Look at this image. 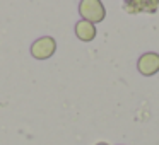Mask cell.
<instances>
[{
	"label": "cell",
	"instance_id": "1",
	"mask_svg": "<svg viewBox=\"0 0 159 145\" xmlns=\"http://www.w3.org/2000/svg\"><path fill=\"white\" fill-rule=\"evenodd\" d=\"M79 14L84 21L91 24H99L106 17V9H104L101 0H80L79 2Z\"/></svg>",
	"mask_w": 159,
	"mask_h": 145
},
{
	"label": "cell",
	"instance_id": "2",
	"mask_svg": "<svg viewBox=\"0 0 159 145\" xmlns=\"http://www.w3.org/2000/svg\"><path fill=\"white\" fill-rule=\"evenodd\" d=\"M29 51H31V56L36 60H48L57 51V41L52 36H41L33 41Z\"/></svg>",
	"mask_w": 159,
	"mask_h": 145
},
{
	"label": "cell",
	"instance_id": "3",
	"mask_svg": "<svg viewBox=\"0 0 159 145\" xmlns=\"http://www.w3.org/2000/svg\"><path fill=\"white\" fill-rule=\"evenodd\" d=\"M137 68L145 77L156 75L159 72V53L147 51L144 55H140V58L137 60Z\"/></svg>",
	"mask_w": 159,
	"mask_h": 145
},
{
	"label": "cell",
	"instance_id": "4",
	"mask_svg": "<svg viewBox=\"0 0 159 145\" xmlns=\"http://www.w3.org/2000/svg\"><path fill=\"white\" fill-rule=\"evenodd\" d=\"M74 33H75L77 39H80V41H84V43H89L96 38V26L87 22V21H84V19H80V21H77L75 26H74Z\"/></svg>",
	"mask_w": 159,
	"mask_h": 145
},
{
	"label": "cell",
	"instance_id": "5",
	"mask_svg": "<svg viewBox=\"0 0 159 145\" xmlns=\"http://www.w3.org/2000/svg\"><path fill=\"white\" fill-rule=\"evenodd\" d=\"M96 145H110V143H106V142H98Z\"/></svg>",
	"mask_w": 159,
	"mask_h": 145
}]
</instances>
